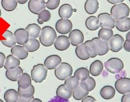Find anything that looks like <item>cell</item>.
I'll return each mask as SVG.
<instances>
[{
  "instance_id": "obj_16",
  "label": "cell",
  "mask_w": 130,
  "mask_h": 102,
  "mask_svg": "<svg viewBox=\"0 0 130 102\" xmlns=\"http://www.w3.org/2000/svg\"><path fill=\"white\" fill-rule=\"evenodd\" d=\"M71 45L70 41L67 36L60 35L58 36L55 40L54 43L55 47L59 50H67Z\"/></svg>"
},
{
  "instance_id": "obj_48",
  "label": "cell",
  "mask_w": 130,
  "mask_h": 102,
  "mask_svg": "<svg viewBox=\"0 0 130 102\" xmlns=\"http://www.w3.org/2000/svg\"><path fill=\"white\" fill-rule=\"evenodd\" d=\"M108 2L111 4H119L123 3V0H108Z\"/></svg>"
},
{
  "instance_id": "obj_11",
  "label": "cell",
  "mask_w": 130,
  "mask_h": 102,
  "mask_svg": "<svg viewBox=\"0 0 130 102\" xmlns=\"http://www.w3.org/2000/svg\"><path fill=\"white\" fill-rule=\"evenodd\" d=\"M75 52L77 57L83 60H88L91 56L90 48L85 43L77 46L76 48Z\"/></svg>"
},
{
  "instance_id": "obj_10",
  "label": "cell",
  "mask_w": 130,
  "mask_h": 102,
  "mask_svg": "<svg viewBox=\"0 0 130 102\" xmlns=\"http://www.w3.org/2000/svg\"><path fill=\"white\" fill-rule=\"evenodd\" d=\"M55 27L59 33L65 35L71 32L73 25L71 21L69 19H61L57 21Z\"/></svg>"
},
{
  "instance_id": "obj_18",
  "label": "cell",
  "mask_w": 130,
  "mask_h": 102,
  "mask_svg": "<svg viewBox=\"0 0 130 102\" xmlns=\"http://www.w3.org/2000/svg\"><path fill=\"white\" fill-rule=\"evenodd\" d=\"M11 53L14 57L18 59L24 60L27 57L28 51L25 48L21 45H15L11 48Z\"/></svg>"
},
{
  "instance_id": "obj_8",
  "label": "cell",
  "mask_w": 130,
  "mask_h": 102,
  "mask_svg": "<svg viewBox=\"0 0 130 102\" xmlns=\"http://www.w3.org/2000/svg\"><path fill=\"white\" fill-rule=\"evenodd\" d=\"M115 87L120 94L124 95L130 93V78H120L115 82Z\"/></svg>"
},
{
  "instance_id": "obj_21",
  "label": "cell",
  "mask_w": 130,
  "mask_h": 102,
  "mask_svg": "<svg viewBox=\"0 0 130 102\" xmlns=\"http://www.w3.org/2000/svg\"><path fill=\"white\" fill-rule=\"evenodd\" d=\"M73 14V8L71 5L66 4L62 5L59 10V15L63 19H68L71 17Z\"/></svg>"
},
{
  "instance_id": "obj_34",
  "label": "cell",
  "mask_w": 130,
  "mask_h": 102,
  "mask_svg": "<svg viewBox=\"0 0 130 102\" xmlns=\"http://www.w3.org/2000/svg\"><path fill=\"white\" fill-rule=\"evenodd\" d=\"M80 83V82L75 77H70L65 81V86L72 91L77 88Z\"/></svg>"
},
{
  "instance_id": "obj_54",
  "label": "cell",
  "mask_w": 130,
  "mask_h": 102,
  "mask_svg": "<svg viewBox=\"0 0 130 102\" xmlns=\"http://www.w3.org/2000/svg\"><path fill=\"white\" fill-rule=\"evenodd\" d=\"M129 2H130V0H129Z\"/></svg>"
},
{
  "instance_id": "obj_15",
  "label": "cell",
  "mask_w": 130,
  "mask_h": 102,
  "mask_svg": "<svg viewBox=\"0 0 130 102\" xmlns=\"http://www.w3.org/2000/svg\"><path fill=\"white\" fill-rule=\"evenodd\" d=\"M61 63V59L59 56L53 55L47 57L44 60V65L47 69L52 70L56 68Z\"/></svg>"
},
{
  "instance_id": "obj_46",
  "label": "cell",
  "mask_w": 130,
  "mask_h": 102,
  "mask_svg": "<svg viewBox=\"0 0 130 102\" xmlns=\"http://www.w3.org/2000/svg\"><path fill=\"white\" fill-rule=\"evenodd\" d=\"M121 102H130V93L124 94L122 97Z\"/></svg>"
},
{
  "instance_id": "obj_45",
  "label": "cell",
  "mask_w": 130,
  "mask_h": 102,
  "mask_svg": "<svg viewBox=\"0 0 130 102\" xmlns=\"http://www.w3.org/2000/svg\"><path fill=\"white\" fill-rule=\"evenodd\" d=\"M96 99L93 98V96H87L85 97V98H84L82 100L81 102H95Z\"/></svg>"
},
{
  "instance_id": "obj_49",
  "label": "cell",
  "mask_w": 130,
  "mask_h": 102,
  "mask_svg": "<svg viewBox=\"0 0 130 102\" xmlns=\"http://www.w3.org/2000/svg\"><path fill=\"white\" fill-rule=\"evenodd\" d=\"M126 41L130 43V31H129L126 35Z\"/></svg>"
},
{
  "instance_id": "obj_17",
  "label": "cell",
  "mask_w": 130,
  "mask_h": 102,
  "mask_svg": "<svg viewBox=\"0 0 130 102\" xmlns=\"http://www.w3.org/2000/svg\"><path fill=\"white\" fill-rule=\"evenodd\" d=\"M89 91L83 82H80L77 88L72 92L73 98L77 100H80L88 96Z\"/></svg>"
},
{
  "instance_id": "obj_6",
  "label": "cell",
  "mask_w": 130,
  "mask_h": 102,
  "mask_svg": "<svg viewBox=\"0 0 130 102\" xmlns=\"http://www.w3.org/2000/svg\"><path fill=\"white\" fill-rule=\"evenodd\" d=\"M91 41L93 44L95 51L97 55L103 56L109 52L110 48L108 42L101 40L98 38H93Z\"/></svg>"
},
{
  "instance_id": "obj_47",
  "label": "cell",
  "mask_w": 130,
  "mask_h": 102,
  "mask_svg": "<svg viewBox=\"0 0 130 102\" xmlns=\"http://www.w3.org/2000/svg\"><path fill=\"white\" fill-rule=\"evenodd\" d=\"M123 48L124 50L127 52H130V43L126 40L125 41L123 44Z\"/></svg>"
},
{
  "instance_id": "obj_12",
  "label": "cell",
  "mask_w": 130,
  "mask_h": 102,
  "mask_svg": "<svg viewBox=\"0 0 130 102\" xmlns=\"http://www.w3.org/2000/svg\"><path fill=\"white\" fill-rule=\"evenodd\" d=\"M28 7L30 11L35 14H39L45 9V2L43 0H30L28 2Z\"/></svg>"
},
{
  "instance_id": "obj_22",
  "label": "cell",
  "mask_w": 130,
  "mask_h": 102,
  "mask_svg": "<svg viewBox=\"0 0 130 102\" xmlns=\"http://www.w3.org/2000/svg\"><path fill=\"white\" fill-rule=\"evenodd\" d=\"M20 65V60L18 59L12 55H9L6 57L4 68L7 70H12L18 67Z\"/></svg>"
},
{
  "instance_id": "obj_5",
  "label": "cell",
  "mask_w": 130,
  "mask_h": 102,
  "mask_svg": "<svg viewBox=\"0 0 130 102\" xmlns=\"http://www.w3.org/2000/svg\"><path fill=\"white\" fill-rule=\"evenodd\" d=\"M105 67L108 72L111 73L117 74L120 72L124 67L122 61L118 58L113 57L107 60L105 63Z\"/></svg>"
},
{
  "instance_id": "obj_9",
  "label": "cell",
  "mask_w": 130,
  "mask_h": 102,
  "mask_svg": "<svg viewBox=\"0 0 130 102\" xmlns=\"http://www.w3.org/2000/svg\"><path fill=\"white\" fill-rule=\"evenodd\" d=\"M124 39L121 35L116 34L109 40V45L110 49L113 52H118L123 47Z\"/></svg>"
},
{
  "instance_id": "obj_4",
  "label": "cell",
  "mask_w": 130,
  "mask_h": 102,
  "mask_svg": "<svg viewBox=\"0 0 130 102\" xmlns=\"http://www.w3.org/2000/svg\"><path fill=\"white\" fill-rule=\"evenodd\" d=\"M47 73V69L44 65L39 64L34 66L31 73V78L36 83H41L46 78Z\"/></svg>"
},
{
  "instance_id": "obj_28",
  "label": "cell",
  "mask_w": 130,
  "mask_h": 102,
  "mask_svg": "<svg viewBox=\"0 0 130 102\" xmlns=\"http://www.w3.org/2000/svg\"><path fill=\"white\" fill-rule=\"evenodd\" d=\"M99 8V4L97 0H88L85 4V10L89 14H95Z\"/></svg>"
},
{
  "instance_id": "obj_33",
  "label": "cell",
  "mask_w": 130,
  "mask_h": 102,
  "mask_svg": "<svg viewBox=\"0 0 130 102\" xmlns=\"http://www.w3.org/2000/svg\"><path fill=\"white\" fill-rule=\"evenodd\" d=\"M18 97V91L14 89L8 90L4 94V99L6 102H17Z\"/></svg>"
},
{
  "instance_id": "obj_7",
  "label": "cell",
  "mask_w": 130,
  "mask_h": 102,
  "mask_svg": "<svg viewBox=\"0 0 130 102\" xmlns=\"http://www.w3.org/2000/svg\"><path fill=\"white\" fill-rule=\"evenodd\" d=\"M98 18L100 21V27L101 28L112 29L115 27L116 21L109 13H101L98 15Z\"/></svg>"
},
{
  "instance_id": "obj_13",
  "label": "cell",
  "mask_w": 130,
  "mask_h": 102,
  "mask_svg": "<svg viewBox=\"0 0 130 102\" xmlns=\"http://www.w3.org/2000/svg\"><path fill=\"white\" fill-rule=\"evenodd\" d=\"M68 38L71 44L76 47L83 44L84 40L83 33L77 29L72 31L69 33Z\"/></svg>"
},
{
  "instance_id": "obj_3",
  "label": "cell",
  "mask_w": 130,
  "mask_h": 102,
  "mask_svg": "<svg viewBox=\"0 0 130 102\" xmlns=\"http://www.w3.org/2000/svg\"><path fill=\"white\" fill-rule=\"evenodd\" d=\"M73 69L71 65L67 62H61L55 70V75L60 81L66 80L72 76Z\"/></svg>"
},
{
  "instance_id": "obj_41",
  "label": "cell",
  "mask_w": 130,
  "mask_h": 102,
  "mask_svg": "<svg viewBox=\"0 0 130 102\" xmlns=\"http://www.w3.org/2000/svg\"><path fill=\"white\" fill-rule=\"evenodd\" d=\"M85 43L89 46V47L90 49L91 52V58L95 57L97 56V53H96L95 51L94 47V45H93V44L92 42H91V40H88V41H86Z\"/></svg>"
},
{
  "instance_id": "obj_27",
  "label": "cell",
  "mask_w": 130,
  "mask_h": 102,
  "mask_svg": "<svg viewBox=\"0 0 130 102\" xmlns=\"http://www.w3.org/2000/svg\"><path fill=\"white\" fill-rule=\"evenodd\" d=\"M86 28L90 31H95L100 27L99 19L95 16H91L86 19L85 21Z\"/></svg>"
},
{
  "instance_id": "obj_26",
  "label": "cell",
  "mask_w": 130,
  "mask_h": 102,
  "mask_svg": "<svg viewBox=\"0 0 130 102\" xmlns=\"http://www.w3.org/2000/svg\"><path fill=\"white\" fill-rule=\"evenodd\" d=\"M103 64L100 60H96L94 61L90 66V73L92 76L95 77L100 75L103 71Z\"/></svg>"
},
{
  "instance_id": "obj_20",
  "label": "cell",
  "mask_w": 130,
  "mask_h": 102,
  "mask_svg": "<svg viewBox=\"0 0 130 102\" xmlns=\"http://www.w3.org/2000/svg\"><path fill=\"white\" fill-rule=\"evenodd\" d=\"M23 73V70L20 66L12 70H7L6 72V76L7 78L11 81H17L20 78Z\"/></svg>"
},
{
  "instance_id": "obj_31",
  "label": "cell",
  "mask_w": 130,
  "mask_h": 102,
  "mask_svg": "<svg viewBox=\"0 0 130 102\" xmlns=\"http://www.w3.org/2000/svg\"><path fill=\"white\" fill-rule=\"evenodd\" d=\"M115 27L120 32H126L130 30V18H126L120 21H116Z\"/></svg>"
},
{
  "instance_id": "obj_1",
  "label": "cell",
  "mask_w": 130,
  "mask_h": 102,
  "mask_svg": "<svg viewBox=\"0 0 130 102\" xmlns=\"http://www.w3.org/2000/svg\"><path fill=\"white\" fill-rule=\"evenodd\" d=\"M56 38V32L52 27L45 26L42 29L39 40L43 45L45 47L51 46L54 44Z\"/></svg>"
},
{
  "instance_id": "obj_2",
  "label": "cell",
  "mask_w": 130,
  "mask_h": 102,
  "mask_svg": "<svg viewBox=\"0 0 130 102\" xmlns=\"http://www.w3.org/2000/svg\"><path fill=\"white\" fill-rule=\"evenodd\" d=\"M110 13L111 15L115 21H120L128 18L129 14V8L126 4L121 3L112 6Z\"/></svg>"
},
{
  "instance_id": "obj_39",
  "label": "cell",
  "mask_w": 130,
  "mask_h": 102,
  "mask_svg": "<svg viewBox=\"0 0 130 102\" xmlns=\"http://www.w3.org/2000/svg\"><path fill=\"white\" fill-rule=\"evenodd\" d=\"M82 82H83L84 84L85 85L86 87H87L88 91L89 92L92 91L95 87L96 83L95 80L91 77H88L87 79H86L85 81Z\"/></svg>"
},
{
  "instance_id": "obj_50",
  "label": "cell",
  "mask_w": 130,
  "mask_h": 102,
  "mask_svg": "<svg viewBox=\"0 0 130 102\" xmlns=\"http://www.w3.org/2000/svg\"><path fill=\"white\" fill-rule=\"evenodd\" d=\"M17 1L20 4H25L27 2V0H18V1Z\"/></svg>"
},
{
  "instance_id": "obj_25",
  "label": "cell",
  "mask_w": 130,
  "mask_h": 102,
  "mask_svg": "<svg viewBox=\"0 0 130 102\" xmlns=\"http://www.w3.org/2000/svg\"><path fill=\"white\" fill-rule=\"evenodd\" d=\"M26 30L29 33L30 38L31 39H37L40 36L41 31H42L40 26L35 23L28 25L26 27Z\"/></svg>"
},
{
  "instance_id": "obj_14",
  "label": "cell",
  "mask_w": 130,
  "mask_h": 102,
  "mask_svg": "<svg viewBox=\"0 0 130 102\" xmlns=\"http://www.w3.org/2000/svg\"><path fill=\"white\" fill-rule=\"evenodd\" d=\"M17 43L20 45H24L27 43L30 39L29 33L26 29L19 28L14 32Z\"/></svg>"
},
{
  "instance_id": "obj_43",
  "label": "cell",
  "mask_w": 130,
  "mask_h": 102,
  "mask_svg": "<svg viewBox=\"0 0 130 102\" xmlns=\"http://www.w3.org/2000/svg\"><path fill=\"white\" fill-rule=\"evenodd\" d=\"M6 57L4 53L0 52V69L2 67H4L5 63Z\"/></svg>"
},
{
  "instance_id": "obj_42",
  "label": "cell",
  "mask_w": 130,
  "mask_h": 102,
  "mask_svg": "<svg viewBox=\"0 0 130 102\" xmlns=\"http://www.w3.org/2000/svg\"><path fill=\"white\" fill-rule=\"evenodd\" d=\"M48 102H69V101L68 99L60 98L56 96L54 97V98H52V99H51Z\"/></svg>"
},
{
  "instance_id": "obj_53",
  "label": "cell",
  "mask_w": 130,
  "mask_h": 102,
  "mask_svg": "<svg viewBox=\"0 0 130 102\" xmlns=\"http://www.w3.org/2000/svg\"><path fill=\"white\" fill-rule=\"evenodd\" d=\"M0 102H4V101L2 100H1V99H0Z\"/></svg>"
},
{
  "instance_id": "obj_37",
  "label": "cell",
  "mask_w": 130,
  "mask_h": 102,
  "mask_svg": "<svg viewBox=\"0 0 130 102\" xmlns=\"http://www.w3.org/2000/svg\"><path fill=\"white\" fill-rule=\"evenodd\" d=\"M18 93L19 96L23 97V98H29L34 96V94L35 93V89L32 85L30 86L28 88L26 89H22L18 87Z\"/></svg>"
},
{
  "instance_id": "obj_23",
  "label": "cell",
  "mask_w": 130,
  "mask_h": 102,
  "mask_svg": "<svg viewBox=\"0 0 130 102\" xmlns=\"http://www.w3.org/2000/svg\"><path fill=\"white\" fill-rule=\"evenodd\" d=\"M100 94L103 99H106V100H109V99L114 98L115 94V90L112 86L107 85L101 89Z\"/></svg>"
},
{
  "instance_id": "obj_24",
  "label": "cell",
  "mask_w": 130,
  "mask_h": 102,
  "mask_svg": "<svg viewBox=\"0 0 130 102\" xmlns=\"http://www.w3.org/2000/svg\"><path fill=\"white\" fill-rule=\"evenodd\" d=\"M72 95V91L65 86V84H61L58 87L56 90V96L59 98L68 99Z\"/></svg>"
},
{
  "instance_id": "obj_29",
  "label": "cell",
  "mask_w": 130,
  "mask_h": 102,
  "mask_svg": "<svg viewBox=\"0 0 130 102\" xmlns=\"http://www.w3.org/2000/svg\"><path fill=\"white\" fill-rule=\"evenodd\" d=\"M89 75L90 72L87 68L82 67L76 70L74 74V77H75L80 82H82L87 79L88 78L90 77Z\"/></svg>"
},
{
  "instance_id": "obj_35",
  "label": "cell",
  "mask_w": 130,
  "mask_h": 102,
  "mask_svg": "<svg viewBox=\"0 0 130 102\" xmlns=\"http://www.w3.org/2000/svg\"><path fill=\"white\" fill-rule=\"evenodd\" d=\"M113 36V31L111 29L101 28L98 32V38L106 42L109 41Z\"/></svg>"
},
{
  "instance_id": "obj_32",
  "label": "cell",
  "mask_w": 130,
  "mask_h": 102,
  "mask_svg": "<svg viewBox=\"0 0 130 102\" xmlns=\"http://www.w3.org/2000/svg\"><path fill=\"white\" fill-rule=\"evenodd\" d=\"M23 47L27 50L28 52H33L37 51L40 47V43L39 41L36 39L30 38L28 42L23 45Z\"/></svg>"
},
{
  "instance_id": "obj_30",
  "label": "cell",
  "mask_w": 130,
  "mask_h": 102,
  "mask_svg": "<svg viewBox=\"0 0 130 102\" xmlns=\"http://www.w3.org/2000/svg\"><path fill=\"white\" fill-rule=\"evenodd\" d=\"M18 87L22 89H26L31 86V77L27 73H24L18 81Z\"/></svg>"
},
{
  "instance_id": "obj_38",
  "label": "cell",
  "mask_w": 130,
  "mask_h": 102,
  "mask_svg": "<svg viewBox=\"0 0 130 102\" xmlns=\"http://www.w3.org/2000/svg\"><path fill=\"white\" fill-rule=\"evenodd\" d=\"M51 17V14L50 12L47 10L45 9L38 14V22L40 25H42L44 22H48L50 20Z\"/></svg>"
},
{
  "instance_id": "obj_19",
  "label": "cell",
  "mask_w": 130,
  "mask_h": 102,
  "mask_svg": "<svg viewBox=\"0 0 130 102\" xmlns=\"http://www.w3.org/2000/svg\"><path fill=\"white\" fill-rule=\"evenodd\" d=\"M3 36L5 40H1V42L3 44L8 47H13L15 46L17 42L13 33L9 30H6L3 33Z\"/></svg>"
},
{
  "instance_id": "obj_52",
  "label": "cell",
  "mask_w": 130,
  "mask_h": 102,
  "mask_svg": "<svg viewBox=\"0 0 130 102\" xmlns=\"http://www.w3.org/2000/svg\"><path fill=\"white\" fill-rule=\"evenodd\" d=\"M1 9H0V17H1Z\"/></svg>"
},
{
  "instance_id": "obj_51",
  "label": "cell",
  "mask_w": 130,
  "mask_h": 102,
  "mask_svg": "<svg viewBox=\"0 0 130 102\" xmlns=\"http://www.w3.org/2000/svg\"><path fill=\"white\" fill-rule=\"evenodd\" d=\"M31 102H43V101L39 99L36 98V99H33L31 101Z\"/></svg>"
},
{
  "instance_id": "obj_44",
  "label": "cell",
  "mask_w": 130,
  "mask_h": 102,
  "mask_svg": "<svg viewBox=\"0 0 130 102\" xmlns=\"http://www.w3.org/2000/svg\"><path fill=\"white\" fill-rule=\"evenodd\" d=\"M33 99H34V96L31 97V98H26L19 96L17 102H31L32 100Z\"/></svg>"
},
{
  "instance_id": "obj_36",
  "label": "cell",
  "mask_w": 130,
  "mask_h": 102,
  "mask_svg": "<svg viewBox=\"0 0 130 102\" xmlns=\"http://www.w3.org/2000/svg\"><path fill=\"white\" fill-rule=\"evenodd\" d=\"M1 5L5 10L12 11L17 6V1L15 0H2Z\"/></svg>"
},
{
  "instance_id": "obj_40",
  "label": "cell",
  "mask_w": 130,
  "mask_h": 102,
  "mask_svg": "<svg viewBox=\"0 0 130 102\" xmlns=\"http://www.w3.org/2000/svg\"><path fill=\"white\" fill-rule=\"evenodd\" d=\"M60 2V0H48L45 3V5L48 9L54 10L59 6Z\"/></svg>"
}]
</instances>
